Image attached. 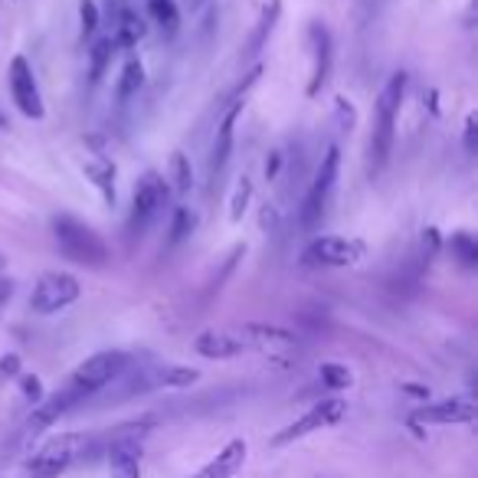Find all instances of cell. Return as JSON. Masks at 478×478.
Instances as JSON below:
<instances>
[{
    "label": "cell",
    "instance_id": "cell-30",
    "mask_svg": "<svg viewBox=\"0 0 478 478\" xmlns=\"http://www.w3.org/2000/svg\"><path fill=\"white\" fill-rule=\"evenodd\" d=\"M337 122H341V128H344V132H351V128L357 125L354 105L347 102V99H337Z\"/></svg>",
    "mask_w": 478,
    "mask_h": 478
},
{
    "label": "cell",
    "instance_id": "cell-37",
    "mask_svg": "<svg viewBox=\"0 0 478 478\" xmlns=\"http://www.w3.org/2000/svg\"><path fill=\"white\" fill-rule=\"evenodd\" d=\"M279 164H282V154L272 151V158L265 161V177H269V181H275V174H279Z\"/></svg>",
    "mask_w": 478,
    "mask_h": 478
},
{
    "label": "cell",
    "instance_id": "cell-5",
    "mask_svg": "<svg viewBox=\"0 0 478 478\" xmlns=\"http://www.w3.org/2000/svg\"><path fill=\"white\" fill-rule=\"evenodd\" d=\"M337 167H341V151H337V148H328L321 164H318L315 181H312L305 200L298 207V223L305 226V230H318L321 220H325L328 200H331V190H335V183H337Z\"/></svg>",
    "mask_w": 478,
    "mask_h": 478
},
{
    "label": "cell",
    "instance_id": "cell-31",
    "mask_svg": "<svg viewBox=\"0 0 478 478\" xmlns=\"http://www.w3.org/2000/svg\"><path fill=\"white\" fill-rule=\"evenodd\" d=\"M466 151L468 154L478 151V115H468L466 118Z\"/></svg>",
    "mask_w": 478,
    "mask_h": 478
},
{
    "label": "cell",
    "instance_id": "cell-33",
    "mask_svg": "<svg viewBox=\"0 0 478 478\" xmlns=\"http://www.w3.org/2000/svg\"><path fill=\"white\" fill-rule=\"evenodd\" d=\"M0 374H7V377H17L20 374V357L17 354H7L4 361H0Z\"/></svg>",
    "mask_w": 478,
    "mask_h": 478
},
{
    "label": "cell",
    "instance_id": "cell-36",
    "mask_svg": "<svg viewBox=\"0 0 478 478\" xmlns=\"http://www.w3.org/2000/svg\"><path fill=\"white\" fill-rule=\"evenodd\" d=\"M13 285H17L13 279H0V308H4L13 298Z\"/></svg>",
    "mask_w": 478,
    "mask_h": 478
},
{
    "label": "cell",
    "instance_id": "cell-7",
    "mask_svg": "<svg viewBox=\"0 0 478 478\" xmlns=\"http://www.w3.org/2000/svg\"><path fill=\"white\" fill-rule=\"evenodd\" d=\"M171 197V187L158 171L142 174V181L134 183V197H132V216H128V233L142 236L148 226L161 216L164 204Z\"/></svg>",
    "mask_w": 478,
    "mask_h": 478
},
{
    "label": "cell",
    "instance_id": "cell-19",
    "mask_svg": "<svg viewBox=\"0 0 478 478\" xmlns=\"http://www.w3.org/2000/svg\"><path fill=\"white\" fill-rule=\"evenodd\" d=\"M85 177H89L95 187H99V194L109 207H115V167L109 161H89L85 164Z\"/></svg>",
    "mask_w": 478,
    "mask_h": 478
},
{
    "label": "cell",
    "instance_id": "cell-15",
    "mask_svg": "<svg viewBox=\"0 0 478 478\" xmlns=\"http://www.w3.org/2000/svg\"><path fill=\"white\" fill-rule=\"evenodd\" d=\"M246 456H249V446H246V439H230L220 452H216L210 462H207L197 475L190 478H233L239 468H243Z\"/></svg>",
    "mask_w": 478,
    "mask_h": 478
},
{
    "label": "cell",
    "instance_id": "cell-35",
    "mask_svg": "<svg viewBox=\"0 0 478 478\" xmlns=\"http://www.w3.org/2000/svg\"><path fill=\"white\" fill-rule=\"evenodd\" d=\"M259 223H263V230H269V233H272L275 223H279V216H275V210L269 204L263 207V216H259Z\"/></svg>",
    "mask_w": 478,
    "mask_h": 478
},
{
    "label": "cell",
    "instance_id": "cell-16",
    "mask_svg": "<svg viewBox=\"0 0 478 478\" xmlns=\"http://www.w3.org/2000/svg\"><path fill=\"white\" fill-rule=\"evenodd\" d=\"M194 351L207 361H230V357H239L246 351L243 341L230 331H204V335L194 341Z\"/></svg>",
    "mask_w": 478,
    "mask_h": 478
},
{
    "label": "cell",
    "instance_id": "cell-22",
    "mask_svg": "<svg viewBox=\"0 0 478 478\" xmlns=\"http://www.w3.org/2000/svg\"><path fill=\"white\" fill-rule=\"evenodd\" d=\"M177 194H187L190 187H194V171H190V161H187V154L183 151H174L171 158V183Z\"/></svg>",
    "mask_w": 478,
    "mask_h": 478
},
{
    "label": "cell",
    "instance_id": "cell-10",
    "mask_svg": "<svg viewBox=\"0 0 478 478\" xmlns=\"http://www.w3.org/2000/svg\"><path fill=\"white\" fill-rule=\"evenodd\" d=\"M79 279L69 272H46L40 282L33 285L30 308L36 315H53V312H62L69 308L76 298H79Z\"/></svg>",
    "mask_w": 478,
    "mask_h": 478
},
{
    "label": "cell",
    "instance_id": "cell-26",
    "mask_svg": "<svg viewBox=\"0 0 478 478\" xmlns=\"http://www.w3.org/2000/svg\"><path fill=\"white\" fill-rule=\"evenodd\" d=\"M318 377H321V384L328 390H347L354 384V377H351V370L344 364H321L318 367Z\"/></svg>",
    "mask_w": 478,
    "mask_h": 478
},
{
    "label": "cell",
    "instance_id": "cell-3",
    "mask_svg": "<svg viewBox=\"0 0 478 478\" xmlns=\"http://www.w3.org/2000/svg\"><path fill=\"white\" fill-rule=\"evenodd\" d=\"M89 449L85 433H60V436L46 439L27 462L30 478H60L69 466H76Z\"/></svg>",
    "mask_w": 478,
    "mask_h": 478
},
{
    "label": "cell",
    "instance_id": "cell-38",
    "mask_svg": "<svg viewBox=\"0 0 478 478\" xmlns=\"http://www.w3.org/2000/svg\"><path fill=\"white\" fill-rule=\"evenodd\" d=\"M4 265H7V255H4V253H0V269H4Z\"/></svg>",
    "mask_w": 478,
    "mask_h": 478
},
{
    "label": "cell",
    "instance_id": "cell-32",
    "mask_svg": "<svg viewBox=\"0 0 478 478\" xmlns=\"http://www.w3.org/2000/svg\"><path fill=\"white\" fill-rule=\"evenodd\" d=\"M439 243H442V239H439V230L429 226L426 233H423V253H426V259H433V255L439 253Z\"/></svg>",
    "mask_w": 478,
    "mask_h": 478
},
{
    "label": "cell",
    "instance_id": "cell-2",
    "mask_svg": "<svg viewBox=\"0 0 478 478\" xmlns=\"http://www.w3.org/2000/svg\"><path fill=\"white\" fill-rule=\"evenodd\" d=\"M407 95V72H393L387 85L377 95V122L370 134V174H380L384 164L390 161V148H393V125H397L400 105Z\"/></svg>",
    "mask_w": 478,
    "mask_h": 478
},
{
    "label": "cell",
    "instance_id": "cell-9",
    "mask_svg": "<svg viewBox=\"0 0 478 478\" xmlns=\"http://www.w3.org/2000/svg\"><path fill=\"white\" fill-rule=\"evenodd\" d=\"M364 259V243L361 239H344V236H318L305 246L302 253V265L308 269H344V265H354Z\"/></svg>",
    "mask_w": 478,
    "mask_h": 478
},
{
    "label": "cell",
    "instance_id": "cell-14",
    "mask_svg": "<svg viewBox=\"0 0 478 478\" xmlns=\"http://www.w3.org/2000/svg\"><path fill=\"white\" fill-rule=\"evenodd\" d=\"M308 40H312V56H315V69H312V82H308V95L315 99L318 92L325 89L328 76H331V33L325 23H312L308 27Z\"/></svg>",
    "mask_w": 478,
    "mask_h": 478
},
{
    "label": "cell",
    "instance_id": "cell-18",
    "mask_svg": "<svg viewBox=\"0 0 478 478\" xmlns=\"http://www.w3.org/2000/svg\"><path fill=\"white\" fill-rule=\"evenodd\" d=\"M279 13H282V0H269V4L263 7L259 27H255V33L249 36V46H246V53H249V56H259V50H263L265 40H269V33L275 30V20H279Z\"/></svg>",
    "mask_w": 478,
    "mask_h": 478
},
{
    "label": "cell",
    "instance_id": "cell-39",
    "mask_svg": "<svg viewBox=\"0 0 478 478\" xmlns=\"http://www.w3.org/2000/svg\"><path fill=\"white\" fill-rule=\"evenodd\" d=\"M0 125H4V118H0Z\"/></svg>",
    "mask_w": 478,
    "mask_h": 478
},
{
    "label": "cell",
    "instance_id": "cell-23",
    "mask_svg": "<svg viewBox=\"0 0 478 478\" xmlns=\"http://www.w3.org/2000/svg\"><path fill=\"white\" fill-rule=\"evenodd\" d=\"M144 85V66L142 60H128L122 69V79H118V99H132L138 95V89Z\"/></svg>",
    "mask_w": 478,
    "mask_h": 478
},
{
    "label": "cell",
    "instance_id": "cell-28",
    "mask_svg": "<svg viewBox=\"0 0 478 478\" xmlns=\"http://www.w3.org/2000/svg\"><path fill=\"white\" fill-rule=\"evenodd\" d=\"M79 20H82V36H92L99 27V4L95 0H79Z\"/></svg>",
    "mask_w": 478,
    "mask_h": 478
},
{
    "label": "cell",
    "instance_id": "cell-6",
    "mask_svg": "<svg viewBox=\"0 0 478 478\" xmlns=\"http://www.w3.org/2000/svg\"><path fill=\"white\" fill-rule=\"evenodd\" d=\"M151 419L142 423H128V426L115 429L112 442H109V472L112 478H142V442L148 436Z\"/></svg>",
    "mask_w": 478,
    "mask_h": 478
},
{
    "label": "cell",
    "instance_id": "cell-21",
    "mask_svg": "<svg viewBox=\"0 0 478 478\" xmlns=\"http://www.w3.org/2000/svg\"><path fill=\"white\" fill-rule=\"evenodd\" d=\"M148 13L154 17V23H161V30L177 33V23H181L177 0H148Z\"/></svg>",
    "mask_w": 478,
    "mask_h": 478
},
{
    "label": "cell",
    "instance_id": "cell-27",
    "mask_svg": "<svg viewBox=\"0 0 478 478\" xmlns=\"http://www.w3.org/2000/svg\"><path fill=\"white\" fill-rule=\"evenodd\" d=\"M249 197H253V181H249V177H239L236 194H233V204H230V220H233V223L243 220L246 207H249Z\"/></svg>",
    "mask_w": 478,
    "mask_h": 478
},
{
    "label": "cell",
    "instance_id": "cell-8",
    "mask_svg": "<svg viewBox=\"0 0 478 478\" xmlns=\"http://www.w3.org/2000/svg\"><path fill=\"white\" fill-rule=\"evenodd\" d=\"M344 417H347V403H344V400H341V397H328V400H321V403H315V407L308 409V413H302L296 423H288L285 429H279V433L272 436V446H292V442L312 436V433H318V429L335 426V423H341Z\"/></svg>",
    "mask_w": 478,
    "mask_h": 478
},
{
    "label": "cell",
    "instance_id": "cell-11",
    "mask_svg": "<svg viewBox=\"0 0 478 478\" xmlns=\"http://www.w3.org/2000/svg\"><path fill=\"white\" fill-rule=\"evenodd\" d=\"M478 403L472 397H452L439 400V403H423L413 409L409 423L413 426H452V423H475Z\"/></svg>",
    "mask_w": 478,
    "mask_h": 478
},
{
    "label": "cell",
    "instance_id": "cell-1",
    "mask_svg": "<svg viewBox=\"0 0 478 478\" xmlns=\"http://www.w3.org/2000/svg\"><path fill=\"white\" fill-rule=\"evenodd\" d=\"M53 236H56V246L66 259L79 265H89V269H105L112 263V249L105 243L102 236L95 233L89 223H82L76 216H56L53 220Z\"/></svg>",
    "mask_w": 478,
    "mask_h": 478
},
{
    "label": "cell",
    "instance_id": "cell-25",
    "mask_svg": "<svg viewBox=\"0 0 478 478\" xmlns=\"http://www.w3.org/2000/svg\"><path fill=\"white\" fill-rule=\"evenodd\" d=\"M194 230H197V214L194 210H187V207H177V210H174V220H171V246L183 243Z\"/></svg>",
    "mask_w": 478,
    "mask_h": 478
},
{
    "label": "cell",
    "instance_id": "cell-20",
    "mask_svg": "<svg viewBox=\"0 0 478 478\" xmlns=\"http://www.w3.org/2000/svg\"><path fill=\"white\" fill-rule=\"evenodd\" d=\"M449 249H452V259H458L466 269H475L478 265V243L472 233H452Z\"/></svg>",
    "mask_w": 478,
    "mask_h": 478
},
{
    "label": "cell",
    "instance_id": "cell-24",
    "mask_svg": "<svg viewBox=\"0 0 478 478\" xmlns=\"http://www.w3.org/2000/svg\"><path fill=\"white\" fill-rule=\"evenodd\" d=\"M115 56V46L112 40L105 36V40H99L95 46L89 50V72H92V82H99L105 76V69H109V62H112Z\"/></svg>",
    "mask_w": 478,
    "mask_h": 478
},
{
    "label": "cell",
    "instance_id": "cell-17",
    "mask_svg": "<svg viewBox=\"0 0 478 478\" xmlns=\"http://www.w3.org/2000/svg\"><path fill=\"white\" fill-rule=\"evenodd\" d=\"M144 33H148V23H144V17L138 11H122L118 17L112 20V46L115 50H128V46H134L138 40H144Z\"/></svg>",
    "mask_w": 478,
    "mask_h": 478
},
{
    "label": "cell",
    "instance_id": "cell-29",
    "mask_svg": "<svg viewBox=\"0 0 478 478\" xmlns=\"http://www.w3.org/2000/svg\"><path fill=\"white\" fill-rule=\"evenodd\" d=\"M20 390H23V397L30 400V403H40L43 400V384H40V377H20Z\"/></svg>",
    "mask_w": 478,
    "mask_h": 478
},
{
    "label": "cell",
    "instance_id": "cell-13",
    "mask_svg": "<svg viewBox=\"0 0 478 478\" xmlns=\"http://www.w3.org/2000/svg\"><path fill=\"white\" fill-rule=\"evenodd\" d=\"M7 79H11V95H13V102H17V109H20L27 118H43V115H46V105H43L40 85H36V76H33L30 62L23 60V56H13Z\"/></svg>",
    "mask_w": 478,
    "mask_h": 478
},
{
    "label": "cell",
    "instance_id": "cell-4",
    "mask_svg": "<svg viewBox=\"0 0 478 478\" xmlns=\"http://www.w3.org/2000/svg\"><path fill=\"white\" fill-rule=\"evenodd\" d=\"M128 370H132V357L125 354V351H99V354L85 357V361L72 370L69 387L79 390L82 397L89 400L92 393H99V390H105L109 384L122 380Z\"/></svg>",
    "mask_w": 478,
    "mask_h": 478
},
{
    "label": "cell",
    "instance_id": "cell-12",
    "mask_svg": "<svg viewBox=\"0 0 478 478\" xmlns=\"http://www.w3.org/2000/svg\"><path fill=\"white\" fill-rule=\"evenodd\" d=\"M236 337L243 341V347H253L259 354L269 357H288L298 351V337L288 328L275 325H243L236 331Z\"/></svg>",
    "mask_w": 478,
    "mask_h": 478
},
{
    "label": "cell",
    "instance_id": "cell-34",
    "mask_svg": "<svg viewBox=\"0 0 478 478\" xmlns=\"http://www.w3.org/2000/svg\"><path fill=\"white\" fill-rule=\"evenodd\" d=\"M132 7V0H105V13H109V20H115L122 11Z\"/></svg>",
    "mask_w": 478,
    "mask_h": 478
}]
</instances>
